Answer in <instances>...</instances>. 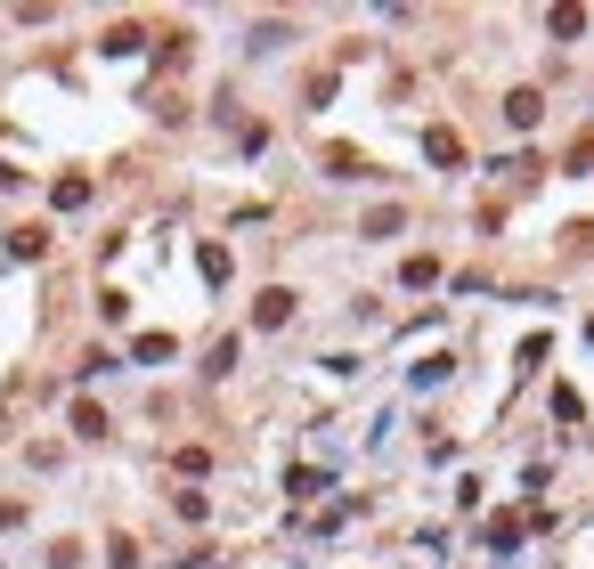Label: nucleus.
<instances>
[{"label":"nucleus","instance_id":"6e6552de","mask_svg":"<svg viewBox=\"0 0 594 569\" xmlns=\"http://www.w3.org/2000/svg\"><path fill=\"white\" fill-rule=\"evenodd\" d=\"M326 171H334V179H359L367 163H359V147H326Z\"/></svg>","mask_w":594,"mask_h":569},{"label":"nucleus","instance_id":"0eeeda50","mask_svg":"<svg viewBox=\"0 0 594 569\" xmlns=\"http://www.w3.org/2000/svg\"><path fill=\"white\" fill-rule=\"evenodd\" d=\"M546 25H554V33H562V41H578V33H586V9H578V0H562V9H554V17H546Z\"/></svg>","mask_w":594,"mask_h":569},{"label":"nucleus","instance_id":"20e7f679","mask_svg":"<svg viewBox=\"0 0 594 569\" xmlns=\"http://www.w3.org/2000/svg\"><path fill=\"white\" fill-rule=\"evenodd\" d=\"M49 196H57V212H74V204H90V179H82V171H66V179L49 187Z\"/></svg>","mask_w":594,"mask_h":569},{"label":"nucleus","instance_id":"f257e3e1","mask_svg":"<svg viewBox=\"0 0 594 569\" xmlns=\"http://www.w3.org/2000/svg\"><path fill=\"white\" fill-rule=\"evenodd\" d=\"M424 155H432L440 171H456V163H464V139L448 131V122H432V131H424Z\"/></svg>","mask_w":594,"mask_h":569},{"label":"nucleus","instance_id":"39448f33","mask_svg":"<svg viewBox=\"0 0 594 569\" xmlns=\"http://www.w3.org/2000/svg\"><path fill=\"white\" fill-rule=\"evenodd\" d=\"M171 350H180V342H171V334H139V342H131V358H139V366H163Z\"/></svg>","mask_w":594,"mask_h":569},{"label":"nucleus","instance_id":"423d86ee","mask_svg":"<svg viewBox=\"0 0 594 569\" xmlns=\"http://www.w3.org/2000/svg\"><path fill=\"white\" fill-rule=\"evenodd\" d=\"M9 252H17V261H41V252H49V228H17Z\"/></svg>","mask_w":594,"mask_h":569},{"label":"nucleus","instance_id":"1a4fd4ad","mask_svg":"<svg viewBox=\"0 0 594 569\" xmlns=\"http://www.w3.org/2000/svg\"><path fill=\"white\" fill-rule=\"evenodd\" d=\"M489 545H497V553H513V545H521V521H513V513H497V521H489Z\"/></svg>","mask_w":594,"mask_h":569},{"label":"nucleus","instance_id":"7ed1b4c3","mask_svg":"<svg viewBox=\"0 0 594 569\" xmlns=\"http://www.w3.org/2000/svg\"><path fill=\"white\" fill-rule=\"evenodd\" d=\"M285 318H293V293H285V285H269V293L253 301V326H285Z\"/></svg>","mask_w":594,"mask_h":569},{"label":"nucleus","instance_id":"f03ea898","mask_svg":"<svg viewBox=\"0 0 594 569\" xmlns=\"http://www.w3.org/2000/svg\"><path fill=\"white\" fill-rule=\"evenodd\" d=\"M538 114H546L538 90H513V98H505V122H513V131H538Z\"/></svg>","mask_w":594,"mask_h":569},{"label":"nucleus","instance_id":"9b49d317","mask_svg":"<svg viewBox=\"0 0 594 569\" xmlns=\"http://www.w3.org/2000/svg\"><path fill=\"white\" fill-rule=\"evenodd\" d=\"M106 561H114V569H139V545H131V537H114V545H106Z\"/></svg>","mask_w":594,"mask_h":569},{"label":"nucleus","instance_id":"9d476101","mask_svg":"<svg viewBox=\"0 0 594 569\" xmlns=\"http://www.w3.org/2000/svg\"><path fill=\"white\" fill-rule=\"evenodd\" d=\"M196 269H204L212 285H228V252H220V244H204V252H196Z\"/></svg>","mask_w":594,"mask_h":569}]
</instances>
